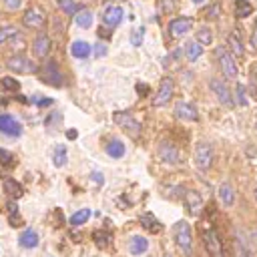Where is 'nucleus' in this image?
I'll list each match as a JSON object with an SVG mask.
<instances>
[{
  "mask_svg": "<svg viewBox=\"0 0 257 257\" xmlns=\"http://www.w3.org/2000/svg\"><path fill=\"white\" fill-rule=\"evenodd\" d=\"M18 243H20V247H24V249H34V247L38 245V233L32 231V229H26V231L20 233Z\"/></svg>",
  "mask_w": 257,
  "mask_h": 257,
  "instance_id": "20",
  "label": "nucleus"
},
{
  "mask_svg": "<svg viewBox=\"0 0 257 257\" xmlns=\"http://www.w3.org/2000/svg\"><path fill=\"white\" fill-rule=\"evenodd\" d=\"M32 102H36V104H40V106H48V104H52L50 98H32Z\"/></svg>",
  "mask_w": 257,
  "mask_h": 257,
  "instance_id": "44",
  "label": "nucleus"
},
{
  "mask_svg": "<svg viewBox=\"0 0 257 257\" xmlns=\"http://www.w3.org/2000/svg\"><path fill=\"white\" fill-rule=\"evenodd\" d=\"M137 90H139L141 94H143V92L147 94V92H149V86H147V84H137Z\"/></svg>",
  "mask_w": 257,
  "mask_h": 257,
  "instance_id": "47",
  "label": "nucleus"
},
{
  "mask_svg": "<svg viewBox=\"0 0 257 257\" xmlns=\"http://www.w3.org/2000/svg\"><path fill=\"white\" fill-rule=\"evenodd\" d=\"M4 193H8L12 199H18V197L24 193V189H22V185H20L18 181L6 179V181H4Z\"/></svg>",
  "mask_w": 257,
  "mask_h": 257,
  "instance_id": "24",
  "label": "nucleus"
},
{
  "mask_svg": "<svg viewBox=\"0 0 257 257\" xmlns=\"http://www.w3.org/2000/svg\"><path fill=\"white\" fill-rule=\"evenodd\" d=\"M215 56H217V62H219V66H221L225 78H235V76H237V64H235L233 56L229 54V50H227L225 46H219V48L215 50Z\"/></svg>",
  "mask_w": 257,
  "mask_h": 257,
  "instance_id": "4",
  "label": "nucleus"
},
{
  "mask_svg": "<svg viewBox=\"0 0 257 257\" xmlns=\"http://www.w3.org/2000/svg\"><path fill=\"white\" fill-rule=\"evenodd\" d=\"M88 217H90V209H80L70 217V225L72 227H80V225H84L88 221Z\"/></svg>",
  "mask_w": 257,
  "mask_h": 257,
  "instance_id": "28",
  "label": "nucleus"
},
{
  "mask_svg": "<svg viewBox=\"0 0 257 257\" xmlns=\"http://www.w3.org/2000/svg\"><path fill=\"white\" fill-rule=\"evenodd\" d=\"M185 52H187V58H189V60H197V58L201 56L203 48H201V44H199V42L189 40V42H187V46H185Z\"/></svg>",
  "mask_w": 257,
  "mask_h": 257,
  "instance_id": "29",
  "label": "nucleus"
},
{
  "mask_svg": "<svg viewBox=\"0 0 257 257\" xmlns=\"http://www.w3.org/2000/svg\"><path fill=\"white\" fill-rule=\"evenodd\" d=\"M251 80H253V82L257 84V62H255V64L251 66Z\"/></svg>",
  "mask_w": 257,
  "mask_h": 257,
  "instance_id": "45",
  "label": "nucleus"
},
{
  "mask_svg": "<svg viewBox=\"0 0 257 257\" xmlns=\"http://www.w3.org/2000/svg\"><path fill=\"white\" fill-rule=\"evenodd\" d=\"M6 66H8V70H12V72H16V74H32V72H36V70H38V66H36L30 58L20 56V54H18V56L8 58Z\"/></svg>",
  "mask_w": 257,
  "mask_h": 257,
  "instance_id": "7",
  "label": "nucleus"
},
{
  "mask_svg": "<svg viewBox=\"0 0 257 257\" xmlns=\"http://www.w3.org/2000/svg\"><path fill=\"white\" fill-rule=\"evenodd\" d=\"M163 257H171V255H169V253H165V255H163Z\"/></svg>",
  "mask_w": 257,
  "mask_h": 257,
  "instance_id": "54",
  "label": "nucleus"
},
{
  "mask_svg": "<svg viewBox=\"0 0 257 257\" xmlns=\"http://www.w3.org/2000/svg\"><path fill=\"white\" fill-rule=\"evenodd\" d=\"M14 36H18V28H14V26H0V44L12 40Z\"/></svg>",
  "mask_w": 257,
  "mask_h": 257,
  "instance_id": "33",
  "label": "nucleus"
},
{
  "mask_svg": "<svg viewBox=\"0 0 257 257\" xmlns=\"http://www.w3.org/2000/svg\"><path fill=\"white\" fill-rule=\"evenodd\" d=\"M141 225H143L145 229H149L151 233H159V231L163 229V225L157 221V217H155L153 213H145V215L141 217Z\"/></svg>",
  "mask_w": 257,
  "mask_h": 257,
  "instance_id": "23",
  "label": "nucleus"
},
{
  "mask_svg": "<svg viewBox=\"0 0 257 257\" xmlns=\"http://www.w3.org/2000/svg\"><path fill=\"white\" fill-rule=\"evenodd\" d=\"M159 157H161L163 163H169V165H181L183 163L179 147L175 143H171V141H163L159 145Z\"/></svg>",
  "mask_w": 257,
  "mask_h": 257,
  "instance_id": "6",
  "label": "nucleus"
},
{
  "mask_svg": "<svg viewBox=\"0 0 257 257\" xmlns=\"http://www.w3.org/2000/svg\"><path fill=\"white\" fill-rule=\"evenodd\" d=\"M209 86H211L213 94L219 98L221 104H225L227 108L233 106V96H231V90H229V86L225 84V80H221V78H211Z\"/></svg>",
  "mask_w": 257,
  "mask_h": 257,
  "instance_id": "10",
  "label": "nucleus"
},
{
  "mask_svg": "<svg viewBox=\"0 0 257 257\" xmlns=\"http://www.w3.org/2000/svg\"><path fill=\"white\" fill-rule=\"evenodd\" d=\"M68 139H76V131H68Z\"/></svg>",
  "mask_w": 257,
  "mask_h": 257,
  "instance_id": "50",
  "label": "nucleus"
},
{
  "mask_svg": "<svg viewBox=\"0 0 257 257\" xmlns=\"http://www.w3.org/2000/svg\"><path fill=\"white\" fill-rule=\"evenodd\" d=\"M90 181H92V183H96V185H102V183H104L102 173H96V171H94V173H90Z\"/></svg>",
  "mask_w": 257,
  "mask_h": 257,
  "instance_id": "41",
  "label": "nucleus"
},
{
  "mask_svg": "<svg viewBox=\"0 0 257 257\" xmlns=\"http://www.w3.org/2000/svg\"><path fill=\"white\" fill-rule=\"evenodd\" d=\"M191 26H193V18L191 16H177V18H173L169 22V32H171V36L177 38V36H183L185 32H189Z\"/></svg>",
  "mask_w": 257,
  "mask_h": 257,
  "instance_id": "12",
  "label": "nucleus"
},
{
  "mask_svg": "<svg viewBox=\"0 0 257 257\" xmlns=\"http://www.w3.org/2000/svg\"><path fill=\"white\" fill-rule=\"evenodd\" d=\"M251 12H253V6L247 0H237L235 2V16L237 18H247V16H251Z\"/></svg>",
  "mask_w": 257,
  "mask_h": 257,
  "instance_id": "27",
  "label": "nucleus"
},
{
  "mask_svg": "<svg viewBox=\"0 0 257 257\" xmlns=\"http://www.w3.org/2000/svg\"><path fill=\"white\" fill-rule=\"evenodd\" d=\"M227 50H229V54L231 56H237V58H241L243 56V42H241V38H239V34L233 30L229 36H227Z\"/></svg>",
  "mask_w": 257,
  "mask_h": 257,
  "instance_id": "18",
  "label": "nucleus"
},
{
  "mask_svg": "<svg viewBox=\"0 0 257 257\" xmlns=\"http://www.w3.org/2000/svg\"><path fill=\"white\" fill-rule=\"evenodd\" d=\"M193 2H195V4H201V2H203V0H193Z\"/></svg>",
  "mask_w": 257,
  "mask_h": 257,
  "instance_id": "51",
  "label": "nucleus"
},
{
  "mask_svg": "<svg viewBox=\"0 0 257 257\" xmlns=\"http://www.w3.org/2000/svg\"><path fill=\"white\" fill-rule=\"evenodd\" d=\"M92 239H94V243H96L98 247H106V245L110 243L112 235H110L108 231H104V229H98V231L92 233Z\"/></svg>",
  "mask_w": 257,
  "mask_h": 257,
  "instance_id": "30",
  "label": "nucleus"
},
{
  "mask_svg": "<svg viewBox=\"0 0 257 257\" xmlns=\"http://www.w3.org/2000/svg\"><path fill=\"white\" fill-rule=\"evenodd\" d=\"M203 243H205V249L211 257H225V251H223V243L217 235V231L213 227L205 229L203 231Z\"/></svg>",
  "mask_w": 257,
  "mask_h": 257,
  "instance_id": "3",
  "label": "nucleus"
},
{
  "mask_svg": "<svg viewBox=\"0 0 257 257\" xmlns=\"http://www.w3.org/2000/svg\"><path fill=\"white\" fill-rule=\"evenodd\" d=\"M122 8L120 6H108L106 10H104V16H102V22L106 24V26H116L120 20H122Z\"/></svg>",
  "mask_w": 257,
  "mask_h": 257,
  "instance_id": "17",
  "label": "nucleus"
},
{
  "mask_svg": "<svg viewBox=\"0 0 257 257\" xmlns=\"http://www.w3.org/2000/svg\"><path fill=\"white\" fill-rule=\"evenodd\" d=\"M94 54H96V56H104V54H106V46H104V44H96Z\"/></svg>",
  "mask_w": 257,
  "mask_h": 257,
  "instance_id": "43",
  "label": "nucleus"
},
{
  "mask_svg": "<svg viewBox=\"0 0 257 257\" xmlns=\"http://www.w3.org/2000/svg\"><path fill=\"white\" fill-rule=\"evenodd\" d=\"M179 56H181V50H175V52L171 54V58H179Z\"/></svg>",
  "mask_w": 257,
  "mask_h": 257,
  "instance_id": "49",
  "label": "nucleus"
},
{
  "mask_svg": "<svg viewBox=\"0 0 257 257\" xmlns=\"http://www.w3.org/2000/svg\"><path fill=\"white\" fill-rule=\"evenodd\" d=\"M233 251H235V257H251V253H249V251H247L243 245H239V241H235Z\"/></svg>",
  "mask_w": 257,
  "mask_h": 257,
  "instance_id": "39",
  "label": "nucleus"
},
{
  "mask_svg": "<svg viewBox=\"0 0 257 257\" xmlns=\"http://www.w3.org/2000/svg\"><path fill=\"white\" fill-rule=\"evenodd\" d=\"M42 80L46 84H50V86H62L64 76H62L56 60H48V62L42 64Z\"/></svg>",
  "mask_w": 257,
  "mask_h": 257,
  "instance_id": "8",
  "label": "nucleus"
},
{
  "mask_svg": "<svg viewBox=\"0 0 257 257\" xmlns=\"http://www.w3.org/2000/svg\"><path fill=\"white\" fill-rule=\"evenodd\" d=\"M106 155L108 157H112V159H120L122 155H124V145L120 143V141H110L108 145H106Z\"/></svg>",
  "mask_w": 257,
  "mask_h": 257,
  "instance_id": "26",
  "label": "nucleus"
},
{
  "mask_svg": "<svg viewBox=\"0 0 257 257\" xmlns=\"http://www.w3.org/2000/svg\"><path fill=\"white\" fill-rule=\"evenodd\" d=\"M70 54L74 58H86L90 54V44L84 42V40H74L72 46H70Z\"/></svg>",
  "mask_w": 257,
  "mask_h": 257,
  "instance_id": "22",
  "label": "nucleus"
},
{
  "mask_svg": "<svg viewBox=\"0 0 257 257\" xmlns=\"http://www.w3.org/2000/svg\"><path fill=\"white\" fill-rule=\"evenodd\" d=\"M197 42H199L201 46H209V44L213 42V32H211V28H207V26L199 28V32H197Z\"/></svg>",
  "mask_w": 257,
  "mask_h": 257,
  "instance_id": "31",
  "label": "nucleus"
},
{
  "mask_svg": "<svg viewBox=\"0 0 257 257\" xmlns=\"http://www.w3.org/2000/svg\"><path fill=\"white\" fill-rule=\"evenodd\" d=\"M143 36H145V28H137V30L131 34V44H133V46H141Z\"/></svg>",
  "mask_w": 257,
  "mask_h": 257,
  "instance_id": "38",
  "label": "nucleus"
},
{
  "mask_svg": "<svg viewBox=\"0 0 257 257\" xmlns=\"http://www.w3.org/2000/svg\"><path fill=\"white\" fill-rule=\"evenodd\" d=\"M175 241H177L179 249L187 257L193 255V233H191V225L185 219H181V221L175 223Z\"/></svg>",
  "mask_w": 257,
  "mask_h": 257,
  "instance_id": "1",
  "label": "nucleus"
},
{
  "mask_svg": "<svg viewBox=\"0 0 257 257\" xmlns=\"http://www.w3.org/2000/svg\"><path fill=\"white\" fill-rule=\"evenodd\" d=\"M255 128H257V118H255Z\"/></svg>",
  "mask_w": 257,
  "mask_h": 257,
  "instance_id": "55",
  "label": "nucleus"
},
{
  "mask_svg": "<svg viewBox=\"0 0 257 257\" xmlns=\"http://www.w3.org/2000/svg\"><path fill=\"white\" fill-rule=\"evenodd\" d=\"M98 34H100V36H102V38H108V36H110V34H108V32H106V30H104V28H100V30H98Z\"/></svg>",
  "mask_w": 257,
  "mask_h": 257,
  "instance_id": "48",
  "label": "nucleus"
},
{
  "mask_svg": "<svg viewBox=\"0 0 257 257\" xmlns=\"http://www.w3.org/2000/svg\"><path fill=\"white\" fill-rule=\"evenodd\" d=\"M195 165L201 171H207L213 165V147H211V143H207V141L197 143V147H195Z\"/></svg>",
  "mask_w": 257,
  "mask_h": 257,
  "instance_id": "2",
  "label": "nucleus"
},
{
  "mask_svg": "<svg viewBox=\"0 0 257 257\" xmlns=\"http://www.w3.org/2000/svg\"><path fill=\"white\" fill-rule=\"evenodd\" d=\"M74 22H76L80 28H90V24H92V14H90V10L80 8V10L74 14Z\"/></svg>",
  "mask_w": 257,
  "mask_h": 257,
  "instance_id": "25",
  "label": "nucleus"
},
{
  "mask_svg": "<svg viewBox=\"0 0 257 257\" xmlns=\"http://www.w3.org/2000/svg\"><path fill=\"white\" fill-rule=\"evenodd\" d=\"M0 133L8 137H18L22 133V124L10 114H0Z\"/></svg>",
  "mask_w": 257,
  "mask_h": 257,
  "instance_id": "13",
  "label": "nucleus"
},
{
  "mask_svg": "<svg viewBox=\"0 0 257 257\" xmlns=\"http://www.w3.org/2000/svg\"><path fill=\"white\" fill-rule=\"evenodd\" d=\"M251 44L257 48V24H255V28H253V34H251Z\"/></svg>",
  "mask_w": 257,
  "mask_h": 257,
  "instance_id": "46",
  "label": "nucleus"
},
{
  "mask_svg": "<svg viewBox=\"0 0 257 257\" xmlns=\"http://www.w3.org/2000/svg\"><path fill=\"white\" fill-rule=\"evenodd\" d=\"M185 207L189 209L191 215H199L203 209V197L197 191H187L185 193Z\"/></svg>",
  "mask_w": 257,
  "mask_h": 257,
  "instance_id": "15",
  "label": "nucleus"
},
{
  "mask_svg": "<svg viewBox=\"0 0 257 257\" xmlns=\"http://www.w3.org/2000/svg\"><path fill=\"white\" fill-rule=\"evenodd\" d=\"M175 114L183 120H197L199 118V112H197L195 104H191V102H177Z\"/></svg>",
  "mask_w": 257,
  "mask_h": 257,
  "instance_id": "16",
  "label": "nucleus"
},
{
  "mask_svg": "<svg viewBox=\"0 0 257 257\" xmlns=\"http://www.w3.org/2000/svg\"><path fill=\"white\" fill-rule=\"evenodd\" d=\"M22 22H24V26H26V28H40V26L46 22V14H44V10H42V8L32 6V8H28V10L24 12Z\"/></svg>",
  "mask_w": 257,
  "mask_h": 257,
  "instance_id": "11",
  "label": "nucleus"
},
{
  "mask_svg": "<svg viewBox=\"0 0 257 257\" xmlns=\"http://www.w3.org/2000/svg\"><path fill=\"white\" fill-rule=\"evenodd\" d=\"M0 161H2V165H12L14 163V157H12V153L0 149Z\"/></svg>",
  "mask_w": 257,
  "mask_h": 257,
  "instance_id": "40",
  "label": "nucleus"
},
{
  "mask_svg": "<svg viewBox=\"0 0 257 257\" xmlns=\"http://www.w3.org/2000/svg\"><path fill=\"white\" fill-rule=\"evenodd\" d=\"M32 50H34V54H36L38 58L48 56V52H50V38H48V34L38 32V34H36V38H34Z\"/></svg>",
  "mask_w": 257,
  "mask_h": 257,
  "instance_id": "14",
  "label": "nucleus"
},
{
  "mask_svg": "<svg viewBox=\"0 0 257 257\" xmlns=\"http://www.w3.org/2000/svg\"><path fill=\"white\" fill-rule=\"evenodd\" d=\"M112 120H114L120 128H124L131 137H139V135H141V122H139L131 112H114V114H112Z\"/></svg>",
  "mask_w": 257,
  "mask_h": 257,
  "instance_id": "5",
  "label": "nucleus"
},
{
  "mask_svg": "<svg viewBox=\"0 0 257 257\" xmlns=\"http://www.w3.org/2000/svg\"><path fill=\"white\" fill-rule=\"evenodd\" d=\"M219 201H221L225 207H231V205L235 203V191H233V187H231L229 183H223V185L219 187Z\"/></svg>",
  "mask_w": 257,
  "mask_h": 257,
  "instance_id": "21",
  "label": "nucleus"
},
{
  "mask_svg": "<svg viewBox=\"0 0 257 257\" xmlns=\"http://www.w3.org/2000/svg\"><path fill=\"white\" fill-rule=\"evenodd\" d=\"M147 249H149V239H147V237L135 235V237L128 241V253H131V255H143Z\"/></svg>",
  "mask_w": 257,
  "mask_h": 257,
  "instance_id": "19",
  "label": "nucleus"
},
{
  "mask_svg": "<svg viewBox=\"0 0 257 257\" xmlns=\"http://www.w3.org/2000/svg\"><path fill=\"white\" fill-rule=\"evenodd\" d=\"M173 92H175V82H173V78L165 76L159 84V90H157L155 98H153V106H165L173 98Z\"/></svg>",
  "mask_w": 257,
  "mask_h": 257,
  "instance_id": "9",
  "label": "nucleus"
},
{
  "mask_svg": "<svg viewBox=\"0 0 257 257\" xmlns=\"http://www.w3.org/2000/svg\"><path fill=\"white\" fill-rule=\"evenodd\" d=\"M235 100L239 106H245L247 104V98H245V86L243 84H237L235 86Z\"/></svg>",
  "mask_w": 257,
  "mask_h": 257,
  "instance_id": "36",
  "label": "nucleus"
},
{
  "mask_svg": "<svg viewBox=\"0 0 257 257\" xmlns=\"http://www.w3.org/2000/svg\"><path fill=\"white\" fill-rule=\"evenodd\" d=\"M255 201H257V189H255Z\"/></svg>",
  "mask_w": 257,
  "mask_h": 257,
  "instance_id": "53",
  "label": "nucleus"
},
{
  "mask_svg": "<svg viewBox=\"0 0 257 257\" xmlns=\"http://www.w3.org/2000/svg\"><path fill=\"white\" fill-rule=\"evenodd\" d=\"M0 86H2V88H8V90H18V88H20V82L14 80V78H10V76H4V78L0 80Z\"/></svg>",
  "mask_w": 257,
  "mask_h": 257,
  "instance_id": "35",
  "label": "nucleus"
},
{
  "mask_svg": "<svg viewBox=\"0 0 257 257\" xmlns=\"http://www.w3.org/2000/svg\"><path fill=\"white\" fill-rule=\"evenodd\" d=\"M4 4L10 8V10H16V8H20V4H22V0H4Z\"/></svg>",
  "mask_w": 257,
  "mask_h": 257,
  "instance_id": "42",
  "label": "nucleus"
},
{
  "mask_svg": "<svg viewBox=\"0 0 257 257\" xmlns=\"http://www.w3.org/2000/svg\"><path fill=\"white\" fill-rule=\"evenodd\" d=\"M253 237H255V239H257V229H255V231H253Z\"/></svg>",
  "mask_w": 257,
  "mask_h": 257,
  "instance_id": "52",
  "label": "nucleus"
},
{
  "mask_svg": "<svg viewBox=\"0 0 257 257\" xmlns=\"http://www.w3.org/2000/svg\"><path fill=\"white\" fill-rule=\"evenodd\" d=\"M52 161H54V167H62L66 163V147L64 145H56L54 155H52Z\"/></svg>",
  "mask_w": 257,
  "mask_h": 257,
  "instance_id": "32",
  "label": "nucleus"
},
{
  "mask_svg": "<svg viewBox=\"0 0 257 257\" xmlns=\"http://www.w3.org/2000/svg\"><path fill=\"white\" fill-rule=\"evenodd\" d=\"M219 14H221V6L215 2V4H211L207 10H205V18H209V20H215V18H219Z\"/></svg>",
  "mask_w": 257,
  "mask_h": 257,
  "instance_id": "37",
  "label": "nucleus"
},
{
  "mask_svg": "<svg viewBox=\"0 0 257 257\" xmlns=\"http://www.w3.org/2000/svg\"><path fill=\"white\" fill-rule=\"evenodd\" d=\"M58 6H60L66 14H76V12H78V6H76L72 0H58Z\"/></svg>",
  "mask_w": 257,
  "mask_h": 257,
  "instance_id": "34",
  "label": "nucleus"
}]
</instances>
